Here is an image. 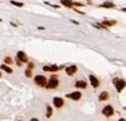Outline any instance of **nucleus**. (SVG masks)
I'll use <instances>...</instances> for the list:
<instances>
[{
    "label": "nucleus",
    "instance_id": "obj_25",
    "mask_svg": "<svg viewBox=\"0 0 126 121\" xmlns=\"http://www.w3.org/2000/svg\"><path fill=\"white\" fill-rule=\"evenodd\" d=\"M0 77H1V73H0Z\"/></svg>",
    "mask_w": 126,
    "mask_h": 121
},
{
    "label": "nucleus",
    "instance_id": "obj_9",
    "mask_svg": "<svg viewBox=\"0 0 126 121\" xmlns=\"http://www.w3.org/2000/svg\"><path fill=\"white\" fill-rule=\"evenodd\" d=\"M89 79H90V82H91V85H92L93 87H98V86H99V80L97 79L95 76L91 75V76L89 77Z\"/></svg>",
    "mask_w": 126,
    "mask_h": 121
},
{
    "label": "nucleus",
    "instance_id": "obj_3",
    "mask_svg": "<svg viewBox=\"0 0 126 121\" xmlns=\"http://www.w3.org/2000/svg\"><path fill=\"white\" fill-rule=\"evenodd\" d=\"M34 80H35V84L41 86V87H45L46 84H47V78L43 77V76H36Z\"/></svg>",
    "mask_w": 126,
    "mask_h": 121
},
{
    "label": "nucleus",
    "instance_id": "obj_8",
    "mask_svg": "<svg viewBox=\"0 0 126 121\" xmlns=\"http://www.w3.org/2000/svg\"><path fill=\"white\" fill-rule=\"evenodd\" d=\"M76 71H77V67L76 65H71V67L67 68V70H66L68 76H74L76 73Z\"/></svg>",
    "mask_w": 126,
    "mask_h": 121
},
{
    "label": "nucleus",
    "instance_id": "obj_6",
    "mask_svg": "<svg viewBox=\"0 0 126 121\" xmlns=\"http://www.w3.org/2000/svg\"><path fill=\"white\" fill-rule=\"evenodd\" d=\"M53 103H54L55 107H57V108H61V107L63 106V104H64V100H63L62 98H60V97H56V98H54Z\"/></svg>",
    "mask_w": 126,
    "mask_h": 121
},
{
    "label": "nucleus",
    "instance_id": "obj_16",
    "mask_svg": "<svg viewBox=\"0 0 126 121\" xmlns=\"http://www.w3.org/2000/svg\"><path fill=\"white\" fill-rule=\"evenodd\" d=\"M52 114H53V109H52V107L50 106H47V118H50L52 116Z\"/></svg>",
    "mask_w": 126,
    "mask_h": 121
},
{
    "label": "nucleus",
    "instance_id": "obj_5",
    "mask_svg": "<svg viewBox=\"0 0 126 121\" xmlns=\"http://www.w3.org/2000/svg\"><path fill=\"white\" fill-rule=\"evenodd\" d=\"M16 58H18V60H21L22 63H28V57L23 51H18Z\"/></svg>",
    "mask_w": 126,
    "mask_h": 121
},
{
    "label": "nucleus",
    "instance_id": "obj_1",
    "mask_svg": "<svg viewBox=\"0 0 126 121\" xmlns=\"http://www.w3.org/2000/svg\"><path fill=\"white\" fill-rule=\"evenodd\" d=\"M57 85H59V80H57V77L56 76H52V78L49 79V82L46 84V89H48V90H53V89H56L57 87Z\"/></svg>",
    "mask_w": 126,
    "mask_h": 121
},
{
    "label": "nucleus",
    "instance_id": "obj_19",
    "mask_svg": "<svg viewBox=\"0 0 126 121\" xmlns=\"http://www.w3.org/2000/svg\"><path fill=\"white\" fill-rule=\"evenodd\" d=\"M5 63H6V64H12V63H13V60H12V58H11V57H5Z\"/></svg>",
    "mask_w": 126,
    "mask_h": 121
},
{
    "label": "nucleus",
    "instance_id": "obj_20",
    "mask_svg": "<svg viewBox=\"0 0 126 121\" xmlns=\"http://www.w3.org/2000/svg\"><path fill=\"white\" fill-rule=\"evenodd\" d=\"M25 75L27 76V77H32V69H27L25 71Z\"/></svg>",
    "mask_w": 126,
    "mask_h": 121
},
{
    "label": "nucleus",
    "instance_id": "obj_22",
    "mask_svg": "<svg viewBox=\"0 0 126 121\" xmlns=\"http://www.w3.org/2000/svg\"><path fill=\"white\" fill-rule=\"evenodd\" d=\"M34 68V64H33V63H29V68L28 69H33Z\"/></svg>",
    "mask_w": 126,
    "mask_h": 121
},
{
    "label": "nucleus",
    "instance_id": "obj_10",
    "mask_svg": "<svg viewBox=\"0 0 126 121\" xmlns=\"http://www.w3.org/2000/svg\"><path fill=\"white\" fill-rule=\"evenodd\" d=\"M43 71H49V72H56L59 71V67L57 65H52V67H43L42 69Z\"/></svg>",
    "mask_w": 126,
    "mask_h": 121
},
{
    "label": "nucleus",
    "instance_id": "obj_17",
    "mask_svg": "<svg viewBox=\"0 0 126 121\" xmlns=\"http://www.w3.org/2000/svg\"><path fill=\"white\" fill-rule=\"evenodd\" d=\"M114 23H116V21H103L102 24H103V26H107V27H110V26H113Z\"/></svg>",
    "mask_w": 126,
    "mask_h": 121
},
{
    "label": "nucleus",
    "instance_id": "obj_13",
    "mask_svg": "<svg viewBox=\"0 0 126 121\" xmlns=\"http://www.w3.org/2000/svg\"><path fill=\"white\" fill-rule=\"evenodd\" d=\"M76 87H78V89H86V83L84 80H78L76 83Z\"/></svg>",
    "mask_w": 126,
    "mask_h": 121
},
{
    "label": "nucleus",
    "instance_id": "obj_23",
    "mask_svg": "<svg viewBox=\"0 0 126 121\" xmlns=\"http://www.w3.org/2000/svg\"><path fill=\"white\" fill-rule=\"evenodd\" d=\"M70 21H71L73 23H75V24H78V22H77V21H74V20H70Z\"/></svg>",
    "mask_w": 126,
    "mask_h": 121
},
{
    "label": "nucleus",
    "instance_id": "obj_26",
    "mask_svg": "<svg viewBox=\"0 0 126 121\" xmlns=\"http://www.w3.org/2000/svg\"><path fill=\"white\" fill-rule=\"evenodd\" d=\"M88 1H90V0H88Z\"/></svg>",
    "mask_w": 126,
    "mask_h": 121
},
{
    "label": "nucleus",
    "instance_id": "obj_14",
    "mask_svg": "<svg viewBox=\"0 0 126 121\" xmlns=\"http://www.w3.org/2000/svg\"><path fill=\"white\" fill-rule=\"evenodd\" d=\"M0 68H1V70L6 71L7 73H12V72H13V70H12V69H11V68H9V67H7V65H5V64H2V65H1Z\"/></svg>",
    "mask_w": 126,
    "mask_h": 121
},
{
    "label": "nucleus",
    "instance_id": "obj_2",
    "mask_svg": "<svg viewBox=\"0 0 126 121\" xmlns=\"http://www.w3.org/2000/svg\"><path fill=\"white\" fill-rule=\"evenodd\" d=\"M113 84L116 85V89L118 92H121L125 87V80L124 79H120V78H114L113 79Z\"/></svg>",
    "mask_w": 126,
    "mask_h": 121
},
{
    "label": "nucleus",
    "instance_id": "obj_21",
    "mask_svg": "<svg viewBox=\"0 0 126 121\" xmlns=\"http://www.w3.org/2000/svg\"><path fill=\"white\" fill-rule=\"evenodd\" d=\"M73 6H76V7H82V6H83V4H81V2H73Z\"/></svg>",
    "mask_w": 126,
    "mask_h": 121
},
{
    "label": "nucleus",
    "instance_id": "obj_12",
    "mask_svg": "<svg viewBox=\"0 0 126 121\" xmlns=\"http://www.w3.org/2000/svg\"><path fill=\"white\" fill-rule=\"evenodd\" d=\"M61 4L64 5L66 7H69V8L73 7V0H61Z\"/></svg>",
    "mask_w": 126,
    "mask_h": 121
},
{
    "label": "nucleus",
    "instance_id": "obj_4",
    "mask_svg": "<svg viewBox=\"0 0 126 121\" xmlns=\"http://www.w3.org/2000/svg\"><path fill=\"white\" fill-rule=\"evenodd\" d=\"M113 107L112 106H110V105H107V106H105L103 108V111H102V113L105 115V116H111L112 114H113Z\"/></svg>",
    "mask_w": 126,
    "mask_h": 121
},
{
    "label": "nucleus",
    "instance_id": "obj_11",
    "mask_svg": "<svg viewBox=\"0 0 126 121\" xmlns=\"http://www.w3.org/2000/svg\"><path fill=\"white\" fill-rule=\"evenodd\" d=\"M109 98H110V96H109L107 92H102V93L99 94V100H100V101H105V100H107Z\"/></svg>",
    "mask_w": 126,
    "mask_h": 121
},
{
    "label": "nucleus",
    "instance_id": "obj_18",
    "mask_svg": "<svg viewBox=\"0 0 126 121\" xmlns=\"http://www.w3.org/2000/svg\"><path fill=\"white\" fill-rule=\"evenodd\" d=\"M11 4H12V5H14V6H16V7H22V6H23L22 2H18V1H14V0H12V1H11Z\"/></svg>",
    "mask_w": 126,
    "mask_h": 121
},
{
    "label": "nucleus",
    "instance_id": "obj_15",
    "mask_svg": "<svg viewBox=\"0 0 126 121\" xmlns=\"http://www.w3.org/2000/svg\"><path fill=\"white\" fill-rule=\"evenodd\" d=\"M100 7H103V8H113L114 7V5H113L112 2H105V4H103V5H100Z\"/></svg>",
    "mask_w": 126,
    "mask_h": 121
},
{
    "label": "nucleus",
    "instance_id": "obj_7",
    "mask_svg": "<svg viewBox=\"0 0 126 121\" xmlns=\"http://www.w3.org/2000/svg\"><path fill=\"white\" fill-rule=\"evenodd\" d=\"M82 97L81 92H73L70 94H67V98L69 99H73V100H80Z\"/></svg>",
    "mask_w": 126,
    "mask_h": 121
},
{
    "label": "nucleus",
    "instance_id": "obj_24",
    "mask_svg": "<svg viewBox=\"0 0 126 121\" xmlns=\"http://www.w3.org/2000/svg\"><path fill=\"white\" fill-rule=\"evenodd\" d=\"M1 21H2V20H1V19H0V22H1Z\"/></svg>",
    "mask_w": 126,
    "mask_h": 121
}]
</instances>
